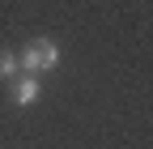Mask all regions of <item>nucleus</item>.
I'll return each instance as SVG.
<instances>
[{
    "label": "nucleus",
    "instance_id": "1",
    "mask_svg": "<svg viewBox=\"0 0 153 149\" xmlns=\"http://www.w3.org/2000/svg\"><path fill=\"white\" fill-rule=\"evenodd\" d=\"M17 64H22V72L38 77V72H47V68L60 64V47H55V39H30L22 47V55H17Z\"/></svg>",
    "mask_w": 153,
    "mask_h": 149
},
{
    "label": "nucleus",
    "instance_id": "2",
    "mask_svg": "<svg viewBox=\"0 0 153 149\" xmlns=\"http://www.w3.org/2000/svg\"><path fill=\"white\" fill-rule=\"evenodd\" d=\"M9 85H13V102H17V107H30V102L38 98V89H43V85H38V77H30V72L13 77Z\"/></svg>",
    "mask_w": 153,
    "mask_h": 149
},
{
    "label": "nucleus",
    "instance_id": "3",
    "mask_svg": "<svg viewBox=\"0 0 153 149\" xmlns=\"http://www.w3.org/2000/svg\"><path fill=\"white\" fill-rule=\"evenodd\" d=\"M17 72H22V64H17V55L9 47H0V81H13Z\"/></svg>",
    "mask_w": 153,
    "mask_h": 149
}]
</instances>
